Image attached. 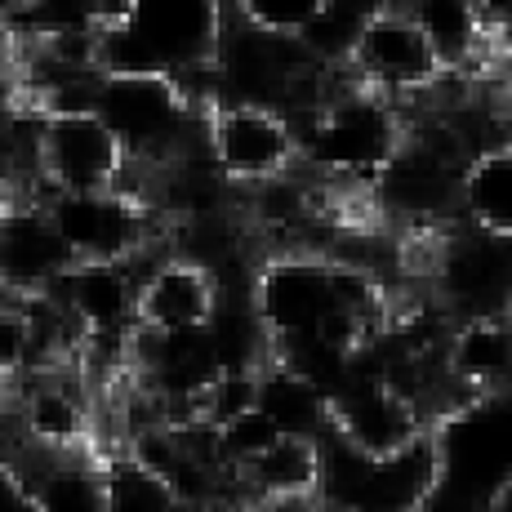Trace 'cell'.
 Segmentation results:
<instances>
[{
  "label": "cell",
  "mask_w": 512,
  "mask_h": 512,
  "mask_svg": "<svg viewBox=\"0 0 512 512\" xmlns=\"http://www.w3.org/2000/svg\"><path fill=\"white\" fill-rule=\"evenodd\" d=\"M125 147L94 112H54L41 125V205L58 192H116Z\"/></svg>",
  "instance_id": "ba28073f"
},
{
  "label": "cell",
  "mask_w": 512,
  "mask_h": 512,
  "mask_svg": "<svg viewBox=\"0 0 512 512\" xmlns=\"http://www.w3.org/2000/svg\"><path fill=\"white\" fill-rule=\"evenodd\" d=\"M446 370L472 397H495L512 388V317H468L450 326Z\"/></svg>",
  "instance_id": "2e32d148"
},
{
  "label": "cell",
  "mask_w": 512,
  "mask_h": 512,
  "mask_svg": "<svg viewBox=\"0 0 512 512\" xmlns=\"http://www.w3.org/2000/svg\"><path fill=\"white\" fill-rule=\"evenodd\" d=\"M72 263V250L63 245V236H58L41 201L14 205L5 214V223H0V299L41 294Z\"/></svg>",
  "instance_id": "4fadbf2b"
},
{
  "label": "cell",
  "mask_w": 512,
  "mask_h": 512,
  "mask_svg": "<svg viewBox=\"0 0 512 512\" xmlns=\"http://www.w3.org/2000/svg\"><path fill=\"white\" fill-rule=\"evenodd\" d=\"M450 317H504L512 308V236H495L464 223V236L441 241L432 263Z\"/></svg>",
  "instance_id": "30bf717a"
},
{
  "label": "cell",
  "mask_w": 512,
  "mask_h": 512,
  "mask_svg": "<svg viewBox=\"0 0 512 512\" xmlns=\"http://www.w3.org/2000/svg\"><path fill=\"white\" fill-rule=\"evenodd\" d=\"M228 14L223 0H121L116 18L98 32V67L156 76L210 67Z\"/></svg>",
  "instance_id": "6da1fadb"
},
{
  "label": "cell",
  "mask_w": 512,
  "mask_h": 512,
  "mask_svg": "<svg viewBox=\"0 0 512 512\" xmlns=\"http://www.w3.org/2000/svg\"><path fill=\"white\" fill-rule=\"evenodd\" d=\"M459 214L468 228L512 236V143H495L472 156L459 192Z\"/></svg>",
  "instance_id": "d6986e66"
},
{
  "label": "cell",
  "mask_w": 512,
  "mask_h": 512,
  "mask_svg": "<svg viewBox=\"0 0 512 512\" xmlns=\"http://www.w3.org/2000/svg\"><path fill=\"white\" fill-rule=\"evenodd\" d=\"M348 72L357 76L366 90L388 98H419L441 81V63L432 54L428 36L410 18L406 5H383L366 23L348 54Z\"/></svg>",
  "instance_id": "8992f818"
},
{
  "label": "cell",
  "mask_w": 512,
  "mask_h": 512,
  "mask_svg": "<svg viewBox=\"0 0 512 512\" xmlns=\"http://www.w3.org/2000/svg\"><path fill=\"white\" fill-rule=\"evenodd\" d=\"M317 459L321 504L343 512H419L441 486V455L432 428L392 455H366L326 428L317 437Z\"/></svg>",
  "instance_id": "277c9868"
},
{
  "label": "cell",
  "mask_w": 512,
  "mask_h": 512,
  "mask_svg": "<svg viewBox=\"0 0 512 512\" xmlns=\"http://www.w3.org/2000/svg\"><path fill=\"white\" fill-rule=\"evenodd\" d=\"M205 147H210L214 170L232 187L263 183L272 174H285L290 165H299V134H294V125L254 103L214 107Z\"/></svg>",
  "instance_id": "52a82bcc"
},
{
  "label": "cell",
  "mask_w": 512,
  "mask_h": 512,
  "mask_svg": "<svg viewBox=\"0 0 512 512\" xmlns=\"http://www.w3.org/2000/svg\"><path fill=\"white\" fill-rule=\"evenodd\" d=\"M254 312L268 326L272 343L317 334L339 312L334 303V268L326 254L281 250L254 272Z\"/></svg>",
  "instance_id": "9c48e42d"
},
{
  "label": "cell",
  "mask_w": 512,
  "mask_h": 512,
  "mask_svg": "<svg viewBox=\"0 0 512 512\" xmlns=\"http://www.w3.org/2000/svg\"><path fill=\"white\" fill-rule=\"evenodd\" d=\"M18 5H23V0H0V23H9V18L18 14Z\"/></svg>",
  "instance_id": "83f0119b"
},
{
  "label": "cell",
  "mask_w": 512,
  "mask_h": 512,
  "mask_svg": "<svg viewBox=\"0 0 512 512\" xmlns=\"http://www.w3.org/2000/svg\"><path fill=\"white\" fill-rule=\"evenodd\" d=\"M383 5H388V0H326V9L303 27L299 41L317 63L343 67L352 54V45H357V36L366 32V23Z\"/></svg>",
  "instance_id": "7402d4cb"
},
{
  "label": "cell",
  "mask_w": 512,
  "mask_h": 512,
  "mask_svg": "<svg viewBox=\"0 0 512 512\" xmlns=\"http://www.w3.org/2000/svg\"><path fill=\"white\" fill-rule=\"evenodd\" d=\"M219 512H268L259 504V499H236V504H228V508H219Z\"/></svg>",
  "instance_id": "4316f807"
},
{
  "label": "cell",
  "mask_w": 512,
  "mask_h": 512,
  "mask_svg": "<svg viewBox=\"0 0 512 512\" xmlns=\"http://www.w3.org/2000/svg\"><path fill=\"white\" fill-rule=\"evenodd\" d=\"M214 432H219V455H223V468H228V472L236 464H245V459H254L263 446H272V441L281 437V428L263 415L259 406L245 410V415H236V419H228L223 428H214Z\"/></svg>",
  "instance_id": "603a6c76"
},
{
  "label": "cell",
  "mask_w": 512,
  "mask_h": 512,
  "mask_svg": "<svg viewBox=\"0 0 512 512\" xmlns=\"http://www.w3.org/2000/svg\"><path fill=\"white\" fill-rule=\"evenodd\" d=\"M406 9L428 36L441 72H459L486 49L490 27L477 0H406Z\"/></svg>",
  "instance_id": "ac0fdd59"
},
{
  "label": "cell",
  "mask_w": 512,
  "mask_h": 512,
  "mask_svg": "<svg viewBox=\"0 0 512 512\" xmlns=\"http://www.w3.org/2000/svg\"><path fill=\"white\" fill-rule=\"evenodd\" d=\"M508 317H512V308H508Z\"/></svg>",
  "instance_id": "f1b7e54d"
},
{
  "label": "cell",
  "mask_w": 512,
  "mask_h": 512,
  "mask_svg": "<svg viewBox=\"0 0 512 512\" xmlns=\"http://www.w3.org/2000/svg\"><path fill=\"white\" fill-rule=\"evenodd\" d=\"M0 512H41L27 490L23 472L9 464V455H0Z\"/></svg>",
  "instance_id": "d4e9b609"
},
{
  "label": "cell",
  "mask_w": 512,
  "mask_h": 512,
  "mask_svg": "<svg viewBox=\"0 0 512 512\" xmlns=\"http://www.w3.org/2000/svg\"><path fill=\"white\" fill-rule=\"evenodd\" d=\"M330 428L366 455H392L410 446L419 432H428V423L392 383L348 379L330 397Z\"/></svg>",
  "instance_id": "7c38bea8"
},
{
  "label": "cell",
  "mask_w": 512,
  "mask_h": 512,
  "mask_svg": "<svg viewBox=\"0 0 512 512\" xmlns=\"http://www.w3.org/2000/svg\"><path fill=\"white\" fill-rule=\"evenodd\" d=\"M14 63H18V36L0 23V81H5V76H14Z\"/></svg>",
  "instance_id": "484cf974"
},
{
  "label": "cell",
  "mask_w": 512,
  "mask_h": 512,
  "mask_svg": "<svg viewBox=\"0 0 512 512\" xmlns=\"http://www.w3.org/2000/svg\"><path fill=\"white\" fill-rule=\"evenodd\" d=\"M49 294L72 312L85 334L139 326V272L130 263H72L49 285Z\"/></svg>",
  "instance_id": "5bb4252c"
},
{
  "label": "cell",
  "mask_w": 512,
  "mask_h": 512,
  "mask_svg": "<svg viewBox=\"0 0 512 512\" xmlns=\"http://www.w3.org/2000/svg\"><path fill=\"white\" fill-rule=\"evenodd\" d=\"M103 508L107 512H183L187 504L143 459H134L125 450V455L103 459Z\"/></svg>",
  "instance_id": "44dd1931"
},
{
  "label": "cell",
  "mask_w": 512,
  "mask_h": 512,
  "mask_svg": "<svg viewBox=\"0 0 512 512\" xmlns=\"http://www.w3.org/2000/svg\"><path fill=\"white\" fill-rule=\"evenodd\" d=\"M259 410L290 437H321L330 428V397L277 361L259 370Z\"/></svg>",
  "instance_id": "ffe728a7"
},
{
  "label": "cell",
  "mask_w": 512,
  "mask_h": 512,
  "mask_svg": "<svg viewBox=\"0 0 512 512\" xmlns=\"http://www.w3.org/2000/svg\"><path fill=\"white\" fill-rule=\"evenodd\" d=\"M76 263H125L147 245V205L121 192H58L45 201Z\"/></svg>",
  "instance_id": "8fae6325"
},
{
  "label": "cell",
  "mask_w": 512,
  "mask_h": 512,
  "mask_svg": "<svg viewBox=\"0 0 512 512\" xmlns=\"http://www.w3.org/2000/svg\"><path fill=\"white\" fill-rule=\"evenodd\" d=\"M317 437H290L281 432L272 446H263L254 459L228 472L232 486H241V499H299L317 495Z\"/></svg>",
  "instance_id": "e0dca14e"
},
{
  "label": "cell",
  "mask_w": 512,
  "mask_h": 512,
  "mask_svg": "<svg viewBox=\"0 0 512 512\" xmlns=\"http://www.w3.org/2000/svg\"><path fill=\"white\" fill-rule=\"evenodd\" d=\"M90 112L116 134V143L125 147V161L174 165L183 156L205 152L210 112L187 103L174 76L103 72L94 85Z\"/></svg>",
  "instance_id": "3957f363"
},
{
  "label": "cell",
  "mask_w": 512,
  "mask_h": 512,
  "mask_svg": "<svg viewBox=\"0 0 512 512\" xmlns=\"http://www.w3.org/2000/svg\"><path fill=\"white\" fill-rule=\"evenodd\" d=\"M214 308H219L214 272L183 254H165L139 281V326L147 330H201Z\"/></svg>",
  "instance_id": "9a60e30c"
},
{
  "label": "cell",
  "mask_w": 512,
  "mask_h": 512,
  "mask_svg": "<svg viewBox=\"0 0 512 512\" xmlns=\"http://www.w3.org/2000/svg\"><path fill=\"white\" fill-rule=\"evenodd\" d=\"M294 134H299V156L317 174L370 192L379 170L406 139V116H401L397 98L374 94L352 76L317 112L303 116Z\"/></svg>",
  "instance_id": "7a4b0ae2"
},
{
  "label": "cell",
  "mask_w": 512,
  "mask_h": 512,
  "mask_svg": "<svg viewBox=\"0 0 512 512\" xmlns=\"http://www.w3.org/2000/svg\"><path fill=\"white\" fill-rule=\"evenodd\" d=\"M441 455V495H459L468 508H486L512 481V388L477 397L432 432Z\"/></svg>",
  "instance_id": "5b68a950"
},
{
  "label": "cell",
  "mask_w": 512,
  "mask_h": 512,
  "mask_svg": "<svg viewBox=\"0 0 512 512\" xmlns=\"http://www.w3.org/2000/svg\"><path fill=\"white\" fill-rule=\"evenodd\" d=\"M321 9H326V0H232L236 18H245L254 27H268V32H285V36H299Z\"/></svg>",
  "instance_id": "cb8c5ba5"
}]
</instances>
